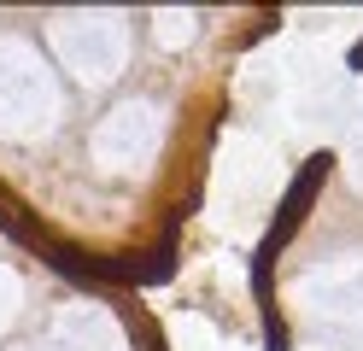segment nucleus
<instances>
[{
	"mask_svg": "<svg viewBox=\"0 0 363 351\" xmlns=\"http://www.w3.org/2000/svg\"><path fill=\"white\" fill-rule=\"evenodd\" d=\"M352 70H363V41H357V47H352Z\"/></svg>",
	"mask_w": 363,
	"mask_h": 351,
	"instance_id": "1",
	"label": "nucleus"
}]
</instances>
